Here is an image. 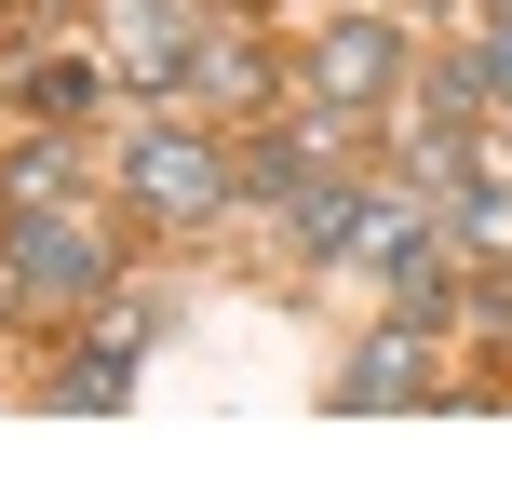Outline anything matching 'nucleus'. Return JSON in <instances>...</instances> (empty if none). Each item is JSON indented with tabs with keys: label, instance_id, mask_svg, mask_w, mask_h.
I'll return each mask as SVG.
<instances>
[{
	"label": "nucleus",
	"instance_id": "obj_13",
	"mask_svg": "<svg viewBox=\"0 0 512 485\" xmlns=\"http://www.w3.org/2000/svg\"><path fill=\"white\" fill-rule=\"evenodd\" d=\"M0 310H14V283H0Z\"/></svg>",
	"mask_w": 512,
	"mask_h": 485
},
{
	"label": "nucleus",
	"instance_id": "obj_9",
	"mask_svg": "<svg viewBox=\"0 0 512 485\" xmlns=\"http://www.w3.org/2000/svg\"><path fill=\"white\" fill-rule=\"evenodd\" d=\"M14 108L27 122H95V95H108V68H81V54H14Z\"/></svg>",
	"mask_w": 512,
	"mask_h": 485
},
{
	"label": "nucleus",
	"instance_id": "obj_11",
	"mask_svg": "<svg viewBox=\"0 0 512 485\" xmlns=\"http://www.w3.org/2000/svg\"><path fill=\"white\" fill-rule=\"evenodd\" d=\"M445 216H459V256H486V270H512V189H486V176H472V189H459Z\"/></svg>",
	"mask_w": 512,
	"mask_h": 485
},
{
	"label": "nucleus",
	"instance_id": "obj_5",
	"mask_svg": "<svg viewBox=\"0 0 512 485\" xmlns=\"http://www.w3.org/2000/svg\"><path fill=\"white\" fill-rule=\"evenodd\" d=\"M270 81H283V54L243 41V27L189 41V95H216V122H270Z\"/></svg>",
	"mask_w": 512,
	"mask_h": 485
},
{
	"label": "nucleus",
	"instance_id": "obj_2",
	"mask_svg": "<svg viewBox=\"0 0 512 485\" xmlns=\"http://www.w3.org/2000/svg\"><path fill=\"white\" fill-rule=\"evenodd\" d=\"M0 283H14V310H81V297H108V283H122V243H108L81 203L0 216Z\"/></svg>",
	"mask_w": 512,
	"mask_h": 485
},
{
	"label": "nucleus",
	"instance_id": "obj_8",
	"mask_svg": "<svg viewBox=\"0 0 512 485\" xmlns=\"http://www.w3.org/2000/svg\"><path fill=\"white\" fill-rule=\"evenodd\" d=\"M95 189V162L68 149V135H27L14 162H0V216H41V203H81Z\"/></svg>",
	"mask_w": 512,
	"mask_h": 485
},
{
	"label": "nucleus",
	"instance_id": "obj_7",
	"mask_svg": "<svg viewBox=\"0 0 512 485\" xmlns=\"http://www.w3.org/2000/svg\"><path fill=\"white\" fill-rule=\"evenodd\" d=\"M135 351H149V310H108V324L81 337V364L54 378V405H122V391H135Z\"/></svg>",
	"mask_w": 512,
	"mask_h": 485
},
{
	"label": "nucleus",
	"instance_id": "obj_6",
	"mask_svg": "<svg viewBox=\"0 0 512 485\" xmlns=\"http://www.w3.org/2000/svg\"><path fill=\"white\" fill-rule=\"evenodd\" d=\"M108 68H122V81H189V14H176V0H108Z\"/></svg>",
	"mask_w": 512,
	"mask_h": 485
},
{
	"label": "nucleus",
	"instance_id": "obj_3",
	"mask_svg": "<svg viewBox=\"0 0 512 485\" xmlns=\"http://www.w3.org/2000/svg\"><path fill=\"white\" fill-rule=\"evenodd\" d=\"M297 81H310V108H378L391 81H405V27H391V14L310 27V41H297Z\"/></svg>",
	"mask_w": 512,
	"mask_h": 485
},
{
	"label": "nucleus",
	"instance_id": "obj_10",
	"mask_svg": "<svg viewBox=\"0 0 512 485\" xmlns=\"http://www.w3.org/2000/svg\"><path fill=\"white\" fill-rule=\"evenodd\" d=\"M378 270H391V310H405V324H445V310H459V270H445V230H432V243L405 230V243L378 256Z\"/></svg>",
	"mask_w": 512,
	"mask_h": 485
},
{
	"label": "nucleus",
	"instance_id": "obj_12",
	"mask_svg": "<svg viewBox=\"0 0 512 485\" xmlns=\"http://www.w3.org/2000/svg\"><path fill=\"white\" fill-rule=\"evenodd\" d=\"M459 14H486V0H459Z\"/></svg>",
	"mask_w": 512,
	"mask_h": 485
},
{
	"label": "nucleus",
	"instance_id": "obj_4",
	"mask_svg": "<svg viewBox=\"0 0 512 485\" xmlns=\"http://www.w3.org/2000/svg\"><path fill=\"white\" fill-rule=\"evenodd\" d=\"M432 391H445V378H432V324H405V310L337 364V405H432Z\"/></svg>",
	"mask_w": 512,
	"mask_h": 485
},
{
	"label": "nucleus",
	"instance_id": "obj_1",
	"mask_svg": "<svg viewBox=\"0 0 512 485\" xmlns=\"http://www.w3.org/2000/svg\"><path fill=\"white\" fill-rule=\"evenodd\" d=\"M122 203L149 230H216L243 203V149L203 122H149V135H122Z\"/></svg>",
	"mask_w": 512,
	"mask_h": 485
}]
</instances>
